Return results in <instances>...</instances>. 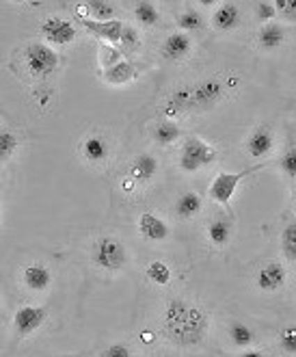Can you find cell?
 Segmentation results:
<instances>
[{
  "instance_id": "obj_26",
  "label": "cell",
  "mask_w": 296,
  "mask_h": 357,
  "mask_svg": "<svg viewBox=\"0 0 296 357\" xmlns=\"http://www.w3.org/2000/svg\"><path fill=\"white\" fill-rule=\"evenodd\" d=\"M147 280L156 286H169L171 284V268H169V264L162 260H154L150 266H147Z\"/></svg>"
},
{
  "instance_id": "obj_17",
  "label": "cell",
  "mask_w": 296,
  "mask_h": 357,
  "mask_svg": "<svg viewBox=\"0 0 296 357\" xmlns=\"http://www.w3.org/2000/svg\"><path fill=\"white\" fill-rule=\"evenodd\" d=\"M80 154L84 156V160L91 165H100L107 160L109 156V143L104 141V137L91 135L80 143Z\"/></svg>"
},
{
  "instance_id": "obj_4",
  "label": "cell",
  "mask_w": 296,
  "mask_h": 357,
  "mask_svg": "<svg viewBox=\"0 0 296 357\" xmlns=\"http://www.w3.org/2000/svg\"><path fill=\"white\" fill-rule=\"evenodd\" d=\"M268 165H258V167H251V169H244V172H238V174H229V172H221L219 176H215V180L210 182V188H208V197L212 199L215 204H221V206H227L234 197L236 188L240 186V182L244 178H249L251 174H258L262 169H266Z\"/></svg>"
},
{
  "instance_id": "obj_11",
  "label": "cell",
  "mask_w": 296,
  "mask_h": 357,
  "mask_svg": "<svg viewBox=\"0 0 296 357\" xmlns=\"http://www.w3.org/2000/svg\"><path fill=\"white\" fill-rule=\"evenodd\" d=\"M190 50H193V41H190L188 33H173L164 39V44L160 48V54L162 59L171 61V63H178V61H184Z\"/></svg>"
},
{
  "instance_id": "obj_10",
  "label": "cell",
  "mask_w": 296,
  "mask_h": 357,
  "mask_svg": "<svg viewBox=\"0 0 296 357\" xmlns=\"http://www.w3.org/2000/svg\"><path fill=\"white\" fill-rule=\"evenodd\" d=\"M286 278H288V273H286L283 264H279V262H268V264H264L258 271L256 286L262 292H277L286 284Z\"/></svg>"
},
{
  "instance_id": "obj_32",
  "label": "cell",
  "mask_w": 296,
  "mask_h": 357,
  "mask_svg": "<svg viewBox=\"0 0 296 357\" xmlns=\"http://www.w3.org/2000/svg\"><path fill=\"white\" fill-rule=\"evenodd\" d=\"M279 349L286 355H296V325H288L279 331Z\"/></svg>"
},
{
  "instance_id": "obj_19",
  "label": "cell",
  "mask_w": 296,
  "mask_h": 357,
  "mask_svg": "<svg viewBox=\"0 0 296 357\" xmlns=\"http://www.w3.org/2000/svg\"><path fill=\"white\" fill-rule=\"evenodd\" d=\"M286 39V31L281 24L270 22V24H262L260 33H258V46L266 52L277 50Z\"/></svg>"
},
{
  "instance_id": "obj_22",
  "label": "cell",
  "mask_w": 296,
  "mask_h": 357,
  "mask_svg": "<svg viewBox=\"0 0 296 357\" xmlns=\"http://www.w3.org/2000/svg\"><path fill=\"white\" fill-rule=\"evenodd\" d=\"M152 137L158 145H171L182 137L180 126L171 119H160L154 128H152Z\"/></svg>"
},
{
  "instance_id": "obj_3",
  "label": "cell",
  "mask_w": 296,
  "mask_h": 357,
  "mask_svg": "<svg viewBox=\"0 0 296 357\" xmlns=\"http://www.w3.org/2000/svg\"><path fill=\"white\" fill-rule=\"evenodd\" d=\"M217 160V150L199 137H188L180 152V169L186 174H195L203 167Z\"/></svg>"
},
{
  "instance_id": "obj_7",
  "label": "cell",
  "mask_w": 296,
  "mask_h": 357,
  "mask_svg": "<svg viewBox=\"0 0 296 357\" xmlns=\"http://www.w3.org/2000/svg\"><path fill=\"white\" fill-rule=\"evenodd\" d=\"M41 37H44L50 46H70L72 41L78 37V29L70 22V20H63V17H48L44 24L39 29Z\"/></svg>"
},
{
  "instance_id": "obj_1",
  "label": "cell",
  "mask_w": 296,
  "mask_h": 357,
  "mask_svg": "<svg viewBox=\"0 0 296 357\" xmlns=\"http://www.w3.org/2000/svg\"><path fill=\"white\" fill-rule=\"evenodd\" d=\"M208 314L195 303L184 299H171L164 307V331L171 342L180 347H195L205 340Z\"/></svg>"
},
{
  "instance_id": "obj_25",
  "label": "cell",
  "mask_w": 296,
  "mask_h": 357,
  "mask_svg": "<svg viewBox=\"0 0 296 357\" xmlns=\"http://www.w3.org/2000/svg\"><path fill=\"white\" fill-rule=\"evenodd\" d=\"M134 17L141 26L152 29L160 22V11L154 3H137L134 5Z\"/></svg>"
},
{
  "instance_id": "obj_37",
  "label": "cell",
  "mask_w": 296,
  "mask_h": 357,
  "mask_svg": "<svg viewBox=\"0 0 296 357\" xmlns=\"http://www.w3.org/2000/svg\"><path fill=\"white\" fill-rule=\"evenodd\" d=\"M240 357H266L262 351H258V349H247Z\"/></svg>"
},
{
  "instance_id": "obj_21",
  "label": "cell",
  "mask_w": 296,
  "mask_h": 357,
  "mask_svg": "<svg viewBox=\"0 0 296 357\" xmlns=\"http://www.w3.org/2000/svg\"><path fill=\"white\" fill-rule=\"evenodd\" d=\"M102 78L104 82H109V85H125V82L137 78V68L130 61H121L119 66L111 70H102Z\"/></svg>"
},
{
  "instance_id": "obj_16",
  "label": "cell",
  "mask_w": 296,
  "mask_h": 357,
  "mask_svg": "<svg viewBox=\"0 0 296 357\" xmlns=\"http://www.w3.org/2000/svg\"><path fill=\"white\" fill-rule=\"evenodd\" d=\"M156 174H158V160H156V156L141 154V156H137L132 160L128 178H132L137 184H145V182H150Z\"/></svg>"
},
{
  "instance_id": "obj_27",
  "label": "cell",
  "mask_w": 296,
  "mask_h": 357,
  "mask_svg": "<svg viewBox=\"0 0 296 357\" xmlns=\"http://www.w3.org/2000/svg\"><path fill=\"white\" fill-rule=\"evenodd\" d=\"M281 251L286 260L296 262V221L288 223L281 232Z\"/></svg>"
},
{
  "instance_id": "obj_33",
  "label": "cell",
  "mask_w": 296,
  "mask_h": 357,
  "mask_svg": "<svg viewBox=\"0 0 296 357\" xmlns=\"http://www.w3.org/2000/svg\"><path fill=\"white\" fill-rule=\"evenodd\" d=\"M279 167H281L283 176H288L290 180H296V148H290L281 154Z\"/></svg>"
},
{
  "instance_id": "obj_12",
  "label": "cell",
  "mask_w": 296,
  "mask_h": 357,
  "mask_svg": "<svg viewBox=\"0 0 296 357\" xmlns=\"http://www.w3.org/2000/svg\"><path fill=\"white\" fill-rule=\"evenodd\" d=\"M137 227H139V234H141L145 241H152V243L166 241L169 234H171V229H169V225H166L160 217H156V215H152V213H143V215L139 217Z\"/></svg>"
},
{
  "instance_id": "obj_18",
  "label": "cell",
  "mask_w": 296,
  "mask_h": 357,
  "mask_svg": "<svg viewBox=\"0 0 296 357\" xmlns=\"http://www.w3.org/2000/svg\"><path fill=\"white\" fill-rule=\"evenodd\" d=\"M89 13L95 22H111L117 15V5L107 3V0H89V3L76 5V13Z\"/></svg>"
},
{
  "instance_id": "obj_13",
  "label": "cell",
  "mask_w": 296,
  "mask_h": 357,
  "mask_svg": "<svg viewBox=\"0 0 296 357\" xmlns=\"http://www.w3.org/2000/svg\"><path fill=\"white\" fill-rule=\"evenodd\" d=\"M272 150H274V132L268 126H260L247 139V152L251 158H264Z\"/></svg>"
},
{
  "instance_id": "obj_31",
  "label": "cell",
  "mask_w": 296,
  "mask_h": 357,
  "mask_svg": "<svg viewBox=\"0 0 296 357\" xmlns=\"http://www.w3.org/2000/svg\"><path fill=\"white\" fill-rule=\"evenodd\" d=\"M141 44V39H139V31L132 26V24H123V35H121V41H119V46H121V52H134Z\"/></svg>"
},
{
  "instance_id": "obj_5",
  "label": "cell",
  "mask_w": 296,
  "mask_h": 357,
  "mask_svg": "<svg viewBox=\"0 0 296 357\" xmlns=\"http://www.w3.org/2000/svg\"><path fill=\"white\" fill-rule=\"evenodd\" d=\"M93 262L95 266L104 268V271H121L125 266V260H128V254H125V247L119 238L115 236H102L95 247H93Z\"/></svg>"
},
{
  "instance_id": "obj_35",
  "label": "cell",
  "mask_w": 296,
  "mask_h": 357,
  "mask_svg": "<svg viewBox=\"0 0 296 357\" xmlns=\"http://www.w3.org/2000/svg\"><path fill=\"white\" fill-rule=\"evenodd\" d=\"M274 9L290 22H296V0H274Z\"/></svg>"
},
{
  "instance_id": "obj_34",
  "label": "cell",
  "mask_w": 296,
  "mask_h": 357,
  "mask_svg": "<svg viewBox=\"0 0 296 357\" xmlns=\"http://www.w3.org/2000/svg\"><path fill=\"white\" fill-rule=\"evenodd\" d=\"M256 15L260 22L270 24L274 15H277V9H274V3H256Z\"/></svg>"
},
{
  "instance_id": "obj_8",
  "label": "cell",
  "mask_w": 296,
  "mask_h": 357,
  "mask_svg": "<svg viewBox=\"0 0 296 357\" xmlns=\"http://www.w3.org/2000/svg\"><path fill=\"white\" fill-rule=\"evenodd\" d=\"M48 321V310L41 305H24L13 314V329L20 338L35 333Z\"/></svg>"
},
{
  "instance_id": "obj_20",
  "label": "cell",
  "mask_w": 296,
  "mask_h": 357,
  "mask_svg": "<svg viewBox=\"0 0 296 357\" xmlns=\"http://www.w3.org/2000/svg\"><path fill=\"white\" fill-rule=\"evenodd\" d=\"M201 208H203L201 195L188 191V193H184V195L178 197V202H176V215H178V219L186 221V219L197 217L201 213Z\"/></svg>"
},
{
  "instance_id": "obj_38",
  "label": "cell",
  "mask_w": 296,
  "mask_h": 357,
  "mask_svg": "<svg viewBox=\"0 0 296 357\" xmlns=\"http://www.w3.org/2000/svg\"><path fill=\"white\" fill-rule=\"evenodd\" d=\"M292 202H294V206H296V188H294V193H292Z\"/></svg>"
},
{
  "instance_id": "obj_9",
  "label": "cell",
  "mask_w": 296,
  "mask_h": 357,
  "mask_svg": "<svg viewBox=\"0 0 296 357\" xmlns=\"http://www.w3.org/2000/svg\"><path fill=\"white\" fill-rule=\"evenodd\" d=\"M78 17H80L82 29H87L98 39L107 41V44H111V46H117L119 41H121L123 24H125V22H121V20H111V22H95V20L84 17V15H78Z\"/></svg>"
},
{
  "instance_id": "obj_30",
  "label": "cell",
  "mask_w": 296,
  "mask_h": 357,
  "mask_svg": "<svg viewBox=\"0 0 296 357\" xmlns=\"http://www.w3.org/2000/svg\"><path fill=\"white\" fill-rule=\"evenodd\" d=\"M17 145H20V141H17V137L11 132V130H3L0 132V162H7L13 154H15V150H17Z\"/></svg>"
},
{
  "instance_id": "obj_14",
  "label": "cell",
  "mask_w": 296,
  "mask_h": 357,
  "mask_svg": "<svg viewBox=\"0 0 296 357\" xmlns=\"http://www.w3.org/2000/svg\"><path fill=\"white\" fill-rule=\"evenodd\" d=\"M242 20V13H240V7L234 5V3H223V5H217L215 13H212V26L221 33H229L238 29Z\"/></svg>"
},
{
  "instance_id": "obj_36",
  "label": "cell",
  "mask_w": 296,
  "mask_h": 357,
  "mask_svg": "<svg viewBox=\"0 0 296 357\" xmlns=\"http://www.w3.org/2000/svg\"><path fill=\"white\" fill-rule=\"evenodd\" d=\"M102 357H132V351L125 347V344L117 342V344H111V347L104 349L102 351Z\"/></svg>"
},
{
  "instance_id": "obj_15",
  "label": "cell",
  "mask_w": 296,
  "mask_h": 357,
  "mask_svg": "<svg viewBox=\"0 0 296 357\" xmlns=\"http://www.w3.org/2000/svg\"><path fill=\"white\" fill-rule=\"evenodd\" d=\"M22 280L29 290H35V292L48 290L52 284V271L41 262H31L22 271Z\"/></svg>"
},
{
  "instance_id": "obj_2",
  "label": "cell",
  "mask_w": 296,
  "mask_h": 357,
  "mask_svg": "<svg viewBox=\"0 0 296 357\" xmlns=\"http://www.w3.org/2000/svg\"><path fill=\"white\" fill-rule=\"evenodd\" d=\"M227 89L229 87H227V82L223 78H205V80L197 82V85L180 87L166 98L160 113L166 119H171V117H178V115H184V113L212 109L215 104H219L225 98Z\"/></svg>"
},
{
  "instance_id": "obj_6",
  "label": "cell",
  "mask_w": 296,
  "mask_h": 357,
  "mask_svg": "<svg viewBox=\"0 0 296 357\" xmlns=\"http://www.w3.org/2000/svg\"><path fill=\"white\" fill-rule=\"evenodd\" d=\"M24 59H26L29 72L35 78H48L59 68V54L48 44H41V41H35V44L26 46Z\"/></svg>"
},
{
  "instance_id": "obj_24",
  "label": "cell",
  "mask_w": 296,
  "mask_h": 357,
  "mask_svg": "<svg viewBox=\"0 0 296 357\" xmlns=\"http://www.w3.org/2000/svg\"><path fill=\"white\" fill-rule=\"evenodd\" d=\"M227 333H229V340L234 342L236 347H240V349H247V347H251L253 342H256V333H253V329L249 325L240 323V321L229 323Z\"/></svg>"
},
{
  "instance_id": "obj_28",
  "label": "cell",
  "mask_w": 296,
  "mask_h": 357,
  "mask_svg": "<svg viewBox=\"0 0 296 357\" xmlns=\"http://www.w3.org/2000/svg\"><path fill=\"white\" fill-rule=\"evenodd\" d=\"M178 26L182 29V33L201 31L203 29V15L197 9H186L178 15Z\"/></svg>"
},
{
  "instance_id": "obj_23",
  "label": "cell",
  "mask_w": 296,
  "mask_h": 357,
  "mask_svg": "<svg viewBox=\"0 0 296 357\" xmlns=\"http://www.w3.org/2000/svg\"><path fill=\"white\" fill-rule=\"evenodd\" d=\"M208 238L215 247H225L231 238V223L227 219H212L208 223Z\"/></svg>"
},
{
  "instance_id": "obj_29",
  "label": "cell",
  "mask_w": 296,
  "mask_h": 357,
  "mask_svg": "<svg viewBox=\"0 0 296 357\" xmlns=\"http://www.w3.org/2000/svg\"><path fill=\"white\" fill-rule=\"evenodd\" d=\"M98 59H100V66H102L104 70H111V68L119 66L121 61H125V59H123V52H121V48H117V46H111V44H107V46H100Z\"/></svg>"
}]
</instances>
